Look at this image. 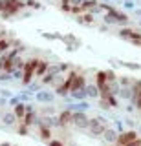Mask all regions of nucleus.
I'll use <instances>...</instances> for the list:
<instances>
[{
    "instance_id": "nucleus-1",
    "label": "nucleus",
    "mask_w": 141,
    "mask_h": 146,
    "mask_svg": "<svg viewBox=\"0 0 141 146\" xmlns=\"http://www.w3.org/2000/svg\"><path fill=\"white\" fill-rule=\"evenodd\" d=\"M90 122V117L86 115V111H72V126H75L77 130L86 131Z\"/></svg>"
},
{
    "instance_id": "nucleus-2",
    "label": "nucleus",
    "mask_w": 141,
    "mask_h": 146,
    "mask_svg": "<svg viewBox=\"0 0 141 146\" xmlns=\"http://www.w3.org/2000/svg\"><path fill=\"white\" fill-rule=\"evenodd\" d=\"M104 130H106V124H103V122L99 121L97 117H90L88 128H86V131H88V135H92V137H101Z\"/></svg>"
},
{
    "instance_id": "nucleus-3",
    "label": "nucleus",
    "mask_w": 141,
    "mask_h": 146,
    "mask_svg": "<svg viewBox=\"0 0 141 146\" xmlns=\"http://www.w3.org/2000/svg\"><path fill=\"white\" fill-rule=\"evenodd\" d=\"M138 131L136 130H125L123 133H119L117 135V141L114 143V146H126L128 143H132L134 139H138Z\"/></svg>"
},
{
    "instance_id": "nucleus-4",
    "label": "nucleus",
    "mask_w": 141,
    "mask_h": 146,
    "mask_svg": "<svg viewBox=\"0 0 141 146\" xmlns=\"http://www.w3.org/2000/svg\"><path fill=\"white\" fill-rule=\"evenodd\" d=\"M37 117H39V113H37V110H35L31 104L26 102V113H24V119H22L20 122H24L26 126H35V121H37Z\"/></svg>"
},
{
    "instance_id": "nucleus-5",
    "label": "nucleus",
    "mask_w": 141,
    "mask_h": 146,
    "mask_svg": "<svg viewBox=\"0 0 141 146\" xmlns=\"http://www.w3.org/2000/svg\"><path fill=\"white\" fill-rule=\"evenodd\" d=\"M61 42H64V44H66V49H68V51H75V49H79L81 46H83V42H81V40L77 38L75 35H72V33L62 35Z\"/></svg>"
},
{
    "instance_id": "nucleus-6",
    "label": "nucleus",
    "mask_w": 141,
    "mask_h": 146,
    "mask_svg": "<svg viewBox=\"0 0 141 146\" xmlns=\"http://www.w3.org/2000/svg\"><path fill=\"white\" fill-rule=\"evenodd\" d=\"M33 99L37 100V102H40V104H51L53 100H55V93L49 91V90H40V91H37V93L33 95Z\"/></svg>"
},
{
    "instance_id": "nucleus-7",
    "label": "nucleus",
    "mask_w": 141,
    "mask_h": 146,
    "mask_svg": "<svg viewBox=\"0 0 141 146\" xmlns=\"http://www.w3.org/2000/svg\"><path fill=\"white\" fill-rule=\"evenodd\" d=\"M106 13H108V15H112L114 18H116V20H117V24H119V26H126V24L130 22L128 15H126V13H123V11H119V9H117L116 6H112V7L108 9Z\"/></svg>"
},
{
    "instance_id": "nucleus-8",
    "label": "nucleus",
    "mask_w": 141,
    "mask_h": 146,
    "mask_svg": "<svg viewBox=\"0 0 141 146\" xmlns=\"http://www.w3.org/2000/svg\"><path fill=\"white\" fill-rule=\"evenodd\" d=\"M90 106L92 104L88 100H74V102L66 104V110H70V111H88Z\"/></svg>"
},
{
    "instance_id": "nucleus-9",
    "label": "nucleus",
    "mask_w": 141,
    "mask_h": 146,
    "mask_svg": "<svg viewBox=\"0 0 141 146\" xmlns=\"http://www.w3.org/2000/svg\"><path fill=\"white\" fill-rule=\"evenodd\" d=\"M94 84L99 88V91H104V90H106V84H108L106 71H104V70H99V71H95V80H94Z\"/></svg>"
},
{
    "instance_id": "nucleus-10",
    "label": "nucleus",
    "mask_w": 141,
    "mask_h": 146,
    "mask_svg": "<svg viewBox=\"0 0 141 146\" xmlns=\"http://www.w3.org/2000/svg\"><path fill=\"white\" fill-rule=\"evenodd\" d=\"M57 119H59V124H61V128H70L72 126V111H70V110L64 108L62 111H59Z\"/></svg>"
},
{
    "instance_id": "nucleus-11",
    "label": "nucleus",
    "mask_w": 141,
    "mask_h": 146,
    "mask_svg": "<svg viewBox=\"0 0 141 146\" xmlns=\"http://www.w3.org/2000/svg\"><path fill=\"white\" fill-rule=\"evenodd\" d=\"M75 20H77V24H81V26H92L95 22V15L84 11V13H81V15H75Z\"/></svg>"
},
{
    "instance_id": "nucleus-12",
    "label": "nucleus",
    "mask_w": 141,
    "mask_h": 146,
    "mask_svg": "<svg viewBox=\"0 0 141 146\" xmlns=\"http://www.w3.org/2000/svg\"><path fill=\"white\" fill-rule=\"evenodd\" d=\"M86 84H88V80H86V77L83 75V73H79V71H77L75 79H74V82H72V90H70V91L84 90V88H86Z\"/></svg>"
},
{
    "instance_id": "nucleus-13",
    "label": "nucleus",
    "mask_w": 141,
    "mask_h": 146,
    "mask_svg": "<svg viewBox=\"0 0 141 146\" xmlns=\"http://www.w3.org/2000/svg\"><path fill=\"white\" fill-rule=\"evenodd\" d=\"M117 135H119V133H117V131L114 130L112 126H106V130L103 131V135H101V137H103V141H104V143L114 144V143L117 141Z\"/></svg>"
},
{
    "instance_id": "nucleus-14",
    "label": "nucleus",
    "mask_w": 141,
    "mask_h": 146,
    "mask_svg": "<svg viewBox=\"0 0 141 146\" xmlns=\"http://www.w3.org/2000/svg\"><path fill=\"white\" fill-rule=\"evenodd\" d=\"M48 68H49V62L44 60V58H39V64H37V68H35V79H42V77L46 75Z\"/></svg>"
},
{
    "instance_id": "nucleus-15",
    "label": "nucleus",
    "mask_w": 141,
    "mask_h": 146,
    "mask_svg": "<svg viewBox=\"0 0 141 146\" xmlns=\"http://www.w3.org/2000/svg\"><path fill=\"white\" fill-rule=\"evenodd\" d=\"M84 90H86V97H88V99H94V100L99 99V88L94 84V82H88Z\"/></svg>"
},
{
    "instance_id": "nucleus-16",
    "label": "nucleus",
    "mask_w": 141,
    "mask_h": 146,
    "mask_svg": "<svg viewBox=\"0 0 141 146\" xmlns=\"http://www.w3.org/2000/svg\"><path fill=\"white\" fill-rule=\"evenodd\" d=\"M2 122H4V126H15L19 121H17V117H15L13 111H4L2 113Z\"/></svg>"
},
{
    "instance_id": "nucleus-17",
    "label": "nucleus",
    "mask_w": 141,
    "mask_h": 146,
    "mask_svg": "<svg viewBox=\"0 0 141 146\" xmlns=\"http://www.w3.org/2000/svg\"><path fill=\"white\" fill-rule=\"evenodd\" d=\"M134 35H136V29H132V27H128V26H123L119 29V36L123 40H128L130 42V40L134 38Z\"/></svg>"
},
{
    "instance_id": "nucleus-18",
    "label": "nucleus",
    "mask_w": 141,
    "mask_h": 146,
    "mask_svg": "<svg viewBox=\"0 0 141 146\" xmlns=\"http://www.w3.org/2000/svg\"><path fill=\"white\" fill-rule=\"evenodd\" d=\"M11 111L15 113L17 121H22V119H24V113H26V102H19V104H15Z\"/></svg>"
},
{
    "instance_id": "nucleus-19",
    "label": "nucleus",
    "mask_w": 141,
    "mask_h": 146,
    "mask_svg": "<svg viewBox=\"0 0 141 146\" xmlns=\"http://www.w3.org/2000/svg\"><path fill=\"white\" fill-rule=\"evenodd\" d=\"M132 88L130 86H121V90H119V93H117V99H121V100H130L132 99Z\"/></svg>"
},
{
    "instance_id": "nucleus-20",
    "label": "nucleus",
    "mask_w": 141,
    "mask_h": 146,
    "mask_svg": "<svg viewBox=\"0 0 141 146\" xmlns=\"http://www.w3.org/2000/svg\"><path fill=\"white\" fill-rule=\"evenodd\" d=\"M37 130H39L40 141H49V139H51V128H48V126H37Z\"/></svg>"
},
{
    "instance_id": "nucleus-21",
    "label": "nucleus",
    "mask_w": 141,
    "mask_h": 146,
    "mask_svg": "<svg viewBox=\"0 0 141 146\" xmlns=\"http://www.w3.org/2000/svg\"><path fill=\"white\" fill-rule=\"evenodd\" d=\"M106 90H108V93H110V95H117V93H119V90H121L119 80H112V82H108V84H106Z\"/></svg>"
},
{
    "instance_id": "nucleus-22",
    "label": "nucleus",
    "mask_w": 141,
    "mask_h": 146,
    "mask_svg": "<svg viewBox=\"0 0 141 146\" xmlns=\"http://www.w3.org/2000/svg\"><path fill=\"white\" fill-rule=\"evenodd\" d=\"M70 95L74 100H88V97H86V90H77V91H70Z\"/></svg>"
},
{
    "instance_id": "nucleus-23",
    "label": "nucleus",
    "mask_w": 141,
    "mask_h": 146,
    "mask_svg": "<svg viewBox=\"0 0 141 146\" xmlns=\"http://www.w3.org/2000/svg\"><path fill=\"white\" fill-rule=\"evenodd\" d=\"M9 49H11V38L2 36V38H0V55L6 53V51H9Z\"/></svg>"
},
{
    "instance_id": "nucleus-24",
    "label": "nucleus",
    "mask_w": 141,
    "mask_h": 146,
    "mask_svg": "<svg viewBox=\"0 0 141 146\" xmlns=\"http://www.w3.org/2000/svg\"><path fill=\"white\" fill-rule=\"evenodd\" d=\"M40 90H42V82H29V84L28 86H26V91H29V93H37V91H40Z\"/></svg>"
},
{
    "instance_id": "nucleus-25",
    "label": "nucleus",
    "mask_w": 141,
    "mask_h": 146,
    "mask_svg": "<svg viewBox=\"0 0 141 146\" xmlns=\"http://www.w3.org/2000/svg\"><path fill=\"white\" fill-rule=\"evenodd\" d=\"M117 64L123 68H128V70H141V64L139 62H126V60H117Z\"/></svg>"
},
{
    "instance_id": "nucleus-26",
    "label": "nucleus",
    "mask_w": 141,
    "mask_h": 146,
    "mask_svg": "<svg viewBox=\"0 0 141 146\" xmlns=\"http://www.w3.org/2000/svg\"><path fill=\"white\" fill-rule=\"evenodd\" d=\"M17 126H19V128H17V133H19L20 137H26V135H29V126H26L24 124V122H17Z\"/></svg>"
},
{
    "instance_id": "nucleus-27",
    "label": "nucleus",
    "mask_w": 141,
    "mask_h": 146,
    "mask_svg": "<svg viewBox=\"0 0 141 146\" xmlns=\"http://www.w3.org/2000/svg\"><path fill=\"white\" fill-rule=\"evenodd\" d=\"M108 102V106H110L112 110H116V108H119V99H117V95H108L106 99H104Z\"/></svg>"
},
{
    "instance_id": "nucleus-28",
    "label": "nucleus",
    "mask_w": 141,
    "mask_h": 146,
    "mask_svg": "<svg viewBox=\"0 0 141 146\" xmlns=\"http://www.w3.org/2000/svg\"><path fill=\"white\" fill-rule=\"evenodd\" d=\"M17 97H19V100L20 102H29L31 99H33V93H29V91H19V93H17Z\"/></svg>"
},
{
    "instance_id": "nucleus-29",
    "label": "nucleus",
    "mask_w": 141,
    "mask_h": 146,
    "mask_svg": "<svg viewBox=\"0 0 141 146\" xmlns=\"http://www.w3.org/2000/svg\"><path fill=\"white\" fill-rule=\"evenodd\" d=\"M103 22H104V26H119L116 18H114L112 15H108V13H104V15H103Z\"/></svg>"
},
{
    "instance_id": "nucleus-30",
    "label": "nucleus",
    "mask_w": 141,
    "mask_h": 146,
    "mask_svg": "<svg viewBox=\"0 0 141 146\" xmlns=\"http://www.w3.org/2000/svg\"><path fill=\"white\" fill-rule=\"evenodd\" d=\"M40 35H42L46 40H61L62 38L61 33H46V31H40Z\"/></svg>"
},
{
    "instance_id": "nucleus-31",
    "label": "nucleus",
    "mask_w": 141,
    "mask_h": 146,
    "mask_svg": "<svg viewBox=\"0 0 141 146\" xmlns=\"http://www.w3.org/2000/svg\"><path fill=\"white\" fill-rule=\"evenodd\" d=\"M114 124H116L114 130H116L117 133H123V131H125V122H123L121 119H114Z\"/></svg>"
},
{
    "instance_id": "nucleus-32",
    "label": "nucleus",
    "mask_w": 141,
    "mask_h": 146,
    "mask_svg": "<svg viewBox=\"0 0 141 146\" xmlns=\"http://www.w3.org/2000/svg\"><path fill=\"white\" fill-rule=\"evenodd\" d=\"M26 2V7H31V9H42V4L37 2V0H24Z\"/></svg>"
},
{
    "instance_id": "nucleus-33",
    "label": "nucleus",
    "mask_w": 141,
    "mask_h": 146,
    "mask_svg": "<svg viewBox=\"0 0 141 146\" xmlns=\"http://www.w3.org/2000/svg\"><path fill=\"white\" fill-rule=\"evenodd\" d=\"M61 11H64V13L72 11V4L68 2V0H61Z\"/></svg>"
},
{
    "instance_id": "nucleus-34",
    "label": "nucleus",
    "mask_w": 141,
    "mask_h": 146,
    "mask_svg": "<svg viewBox=\"0 0 141 146\" xmlns=\"http://www.w3.org/2000/svg\"><path fill=\"white\" fill-rule=\"evenodd\" d=\"M117 80H119L121 86H132V80L134 79H130V77H117Z\"/></svg>"
},
{
    "instance_id": "nucleus-35",
    "label": "nucleus",
    "mask_w": 141,
    "mask_h": 146,
    "mask_svg": "<svg viewBox=\"0 0 141 146\" xmlns=\"http://www.w3.org/2000/svg\"><path fill=\"white\" fill-rule=\"evenodd\" d=\"M40 111H42V115H55V113H57V110L53 108V106H49V104H48V106L44 108V110H40Z\"/></svg>"
},
{
    "instance_id": "nucleus-36",
    "label": "nucleus",
    "mask_w": 141,
    "mask_h": 146,
    "mask_svg": "<svg viewBox=\"0 0 141 146\" xmlns=\"http://www.w3.org/2000/svg\"><path fill=\"white\" fill-rule=\"evenodd\" d=\"M46 146H64V143H62L61 139H49V141H46Z\"/></svg>"
},
{
    "instance_id": "nucleus-37",
    "label": "nucleus",
    "mask_w": 141,
    "mask_h": 146,
    "mask_svg": "<svg viewBox=\"0 0 141 146\" xmlns=\"http://www.w3.org/2000/svg\"><path fill=\"white\" fill-rule=\"evenodd\" d=\"M11 80H13L11 73H7V71H2V73H0V82H11Z\"/></svg>"
},
{
    "instance_id": "nucleus-38",
    "label": "nucleus",
    "mask_w": 141,
    "mask_h": 146,
    "mask_svg": "<svg viewBox=\"0 0 141 146\" xmlns=\"http://www.w3.org/2000/svg\"><path fill=\"white\" fill-rule=\"evenodd\" d=\"M97 100H99V108H101L103 111H106V113H108V111H110V110H112L110 106H108V102H106V100H104V99H97Z\"/></svg>"
},
{
    "instance_id": "nucleus-39",
    "label": "nucleus",
    "mask_w": 141,
    "mask_h": 146,
    "mask_svg": "<svg viewBox=\"0 0 141 146\" xmlns=\"http://www.w3.org/2000/svg\"><path fill=\"white\" fill-rule=\"evenodd\" d=\"M104 71H106V79H108V82L117 80V73L114 71V70H104Z\"/></svg>"
},
{
    "instance_id": "nucleus-40",
    "label": "nucleus",
    "mask_w": 141,
    "mask_h": 146,
    "mask_svg": "<svg viewBox=\"0 0 141 146\" xmlns=\"http://www.w3.org/2000/svg\"><path fill=\"white\" fill-rule=\"evenodd\" d=\"M13 91L11 90H6V88H2V91H0V97H4V99H9V97H13Z\"/></svg>"
},
{
    "instance_id": "nucleus-41",
    "label": "nucleus",
    "mask_w": 141,
    "mask_h": 146,
    "mask_svg": "<svg viewBox=\"0 0 141 146\" xmlns=\"http://www.w3.org/2000/svg\"><path fill=\"white\" fill-rule=\"evenodd\" d=\"M11 77H13V80H22V70H13Z\"/></svg>"
},
{
    "instance_id": "nucleus-42",
    "label": "nucleus",
    "mask_w": 141,
    "mask_h": 146,
    "mask_svg": "<svg viewBox=\"0 0 141 146\" xmlns=\"http://www.w3.org/2000/svg\"><path fill=\"white\" fill-rule=\"evenodd\" d=\"M20 100H19V97H17V93L13 95V97H9L7 99V104H9V106H15V104H19Z\"/></svg>"
},
{
    "instance_id": "nucleus-43",
    "label": "nucleus",
    "mask_w": 141,
    "mask_h": 146,
    "mask_svg": "<svg viewBox=\"0 0 141 146\" xmlns=\"http://www.w3.org/2000/svg\"><path fill=\"white\" fill-rule=\"evenodd\" d=\"M123 7H125V9H134L136 4L132 2V0H125V2H123Z\"/></svg>"
},
{
    "instance_id": "nucleus-44",
    "label": "nucleus",
    "mask_w": 141,
    "mask_h": 146,
    "mask_svg": "<svg viewBox=\"0 0 141 146\" xmlns=\"http://www.w3.org/2000/svg\"><path fill=\"white\" fill-rule=\"evenodd\" d=\"M126 146H141V137H138V139H134L132 143H128Z\"/></svg>"
},
{
    "instance_id": "nucleus-45",
    "label": "nucleus",
    "mask_w": 141,
    "mask_h": 146,
    "mask_svg": "<svg viewBox=\"0 0 141 146\" xmlns=\"http://www.w3.org/2000/svg\"><path fill=\"white\" fill-rule=\"evenodd\" d=\"M126 111H128V113H136V106L128 102V106H126Z\"/></svg>"
},
{
    "instance_id": "nucleus-46",
    "label": "nucleus",
    "mask_w": 141,
    "mask_h": 146,
    "mask_svg": "<svg viewBox=\"0 0 141 146\" xmlns=\"http://www.w3.org/2000/svg\"><path fill=\"white\" fill-rule=\"evenodd\" d=\"M134 106H136V110H139V111H141V93H139V97H138V100H136Z\"/></svg>"
},
{
    "instance_id": "nucleus-47",
    "label": "nucleus",
    "mask_w": 141,
    "mask_h": 146,
    "mask_svg": "<svg viewBox=\"0 0 141 146\" xmlns=\"http://www.w3.org/2000/svg\"><path fill=\"white\" fill-rule=\"evenodd\" d=\"M123 122H125V124H128V126H136V122L132 121V119H126V117L123 119Z\"/></svg>"
},
{
    "instance_id": "nucleus-48",
    "label": "nucleus",
    "mask_w": 141,
    "mask_h": 146,
    "mask_svg": "<svg viewBox=\"0 0 141 146\" xmlns=\"http://www.w3.org/2000/svg\"><path fill=\"white\" fill-rule=\"evenodd\" d=\"M68 2H70L72 6H81V4H83L84 0H68Z\"/></svg>"
},
{
    "instance_id": "nucleus-49",
    "label": "nucleus",
    "mask_w": 141,
    "mask_h": 146,
    "mask_svg": "<svg viewBox=\"0 0 141 146\" xmlns=\"http://www.w3.org/2000/svg\"><path fill=\"white\" fill-rule=\"evenodd\" d=\"M4 106H7V99L0 97V108H4Z\"/></svg>"
},
{
    "instance_id": "nucleus-50",
    "label": "nucleus",
    "mask_w": 141,
    "mask_h": 146,
    "mask_svg": "<svg viewBox=\"0 0 141 146\" xmlns=\"http://www.w3.org/2000/svg\"><path fill=\"white\" fill-rule=\"evenodd\" d=\"M134 11H136V15H138V17L141 18V9H134Z\"/></svg>"
},
{
    "instance_id": "nucleus-51",
    "label": "nucleus",
    "mask_w": 141,
    "mask_h": 146,
    "mask_svg": "<svg viewBox=\"0 0 141 146\" xmlns=\"http://www.w3.org/2000/svg\"><path fill=\"white\" fill-rule=\"evenodd\" d=\"M0 146H11V143H0Z\"/></svg>"
},
{
    "instance_id": "nucleus-52",
    "label": "nucleus",
    "mask_w": 141,
    "mask_h": 146,
    "mask_svg": "<svg viewBox=\"0 0 141 146\" xmlns=\"http://www.w3.org/2000/svg\"><path fill=\"white\" fill-rule=\"evenodd\" d=\"M138 131H139V137H141V124H139V128H138Z\"/></svg>"
},
{
    "instance_id": "nucleus-53",
    "label": "nucleus",
    "mask_w": 141,
    "mask_h": 146,
    "mask_svg": "<svg viewBox=\"0 0 141 146\" xmlns=\"http://www.w3.org/2000/svg\"><path fill=\"white\" fill-rule=\"evenodd\" d=\"M2 113H4V111H2V108H0V119H2Z\"/></svg>"
},
{
    "instance_id": "nucleus-54",
    "label": "nucleus",
    "mask_w": 141,
    "mask_h": 146,
    "mask_svg": "<svg viewBox=\"0 0 141 146\" xmlns=\"http://www.w3.org/2000/svg\"><path fill=\"white\" fill-rule=\"evenodd\" d=\"M64 146H75V144H64Z\"/></svg>"
},
{
    "instance_id": "nucleus-55",
    "label": "nucleus",
    "mask_w": 141,
    "mask_h": 146,
    "mask_svg": "<svg viewBox=\"0 0 141 146\" xmlns=\"http://www.w3.org/2000/svg\"><path fill=\"white\" fill-rule=\"evenodd\" d=\"M112 2H116V0H112Z\"/></svg>"
},
{
    "instance_id": "nucleus-56",
    "label": "nucleus",
    "mask_w": 141,
    "mask_h": 146,
    "mask_svg": "<svg viewBox=\"0 0 141 146\" xmlns=\"http://www.w3.org/2000/svg\"><path fill=\"white\" fill-rule=\"evenodd\" d=\"M0 91H2V88H0Z\"/></svg>"
},
{
    "instance_id": "nucleus-57",
    "label": "nucleus",
    "mask_w": 141,
    "mask_h": 146,
    "mask_svg": "<svg viewBox=\"0 0 141 146\" xmlns=\"http://www.w3.org/2000/svg\"><path fill=\"white\" fill-rule=\"evenodd\" d=\"M139 48H141V44H139Z\"/></svg>"
}]
</instances>
